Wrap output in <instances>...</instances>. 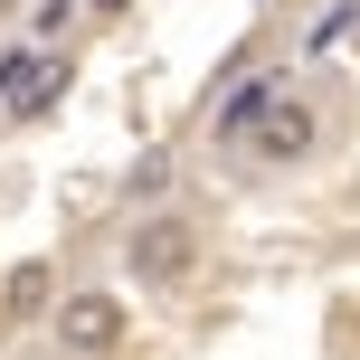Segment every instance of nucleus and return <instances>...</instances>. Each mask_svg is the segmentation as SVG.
<instances>
[{
	"label": "nucleus",
	"mask_w": 360,
	"mask_h": 360,
	"mask_svg": "<svg viewBox=\"0 0 360 360\" xmlns=\"http://www.w3.org/2000/svg\"><path fill=\"white\" fill-rule=\"evenodd\" d=\"M57 95H67V48H0V114L10 124H29V114H48Z\"/></svg>",
	"instance_id": "nucleus-3"
},
{
	"label": "nucleus",
	"mask_w": 360,
	"mask_h": 360,
	"mask_svg": "<svg viewBox=\"0 0 360 360\" xmlns=\"http://www.w3.org/2000/svg\"><path fill=\"white\" fill-rule=\"evenodd\" d=\"M190 266H199V228L180 209H143L124 228V275H133V285H180Z\"/></svg>",
	"instance_id": "nucleus-2"
},
{
	"label": "nucleus",
	"mask_w": 360,
	"mask_h": 360,
	"mask_svg": "<svg viewBox=\"0 0 360 360\" xmlns=\"http://www.w3.org/2000/svg\"><path fill=\"white\" fill-rule=\"evenodd\" d=\"M48 313H57V275L38 266V256L0 275V323H48Z\"/></svg>",
	"instance_id": "nucleus-5"
},
{
	"label": "nucleus",
	"mask_w": 360,
	"mask_h": 360,
	"mask_svg": "<svg viewBox=\"0 0 360 360\" xmlns=\"http://www.w3.org/2000/svg\"><path fill=\"white\" fill-rule=\"evenodd\" d=\"M275 95H285V67H266V76H247V86H237L228 105H218V124H209V133H218V143H247V124H256V114L275 105Z\"/></svg>",
	"instance_id": "nucleus-6"
},
{
	"label": "nucleus",
	"mask_w": 360,
	"mask_h": 360,
	"mask_svg": "<svg viewBox=\"0 0 360 360\" xmlns=\"http://www.w3.org/2000/svg\"><path fill=\"white\" fill-rule=\"evenodd\" d=\"M237 152H256V162H313V152H323V105H313V95H275L247 124Z\"/></svg>",
	"instance_id": "nucleus-4"
},
{
	"label": "nucleus",
	"mask_w": 360,
	"mask_h": 360,
	"mask_svg": "<svg viewBox=\"0 0 360 360\" xmlns=\"http://www.w3.org/2000/svg\"><path fill=\"white\" fill-rule=\"evenodd\" d=\"M171 190V152H143V162H133V199H162Z\"/></svg>",
	"instance_id": "nucleus-8"
},
{
	"label": "nucleus",
	"mask_w": 360,
	"mask_h": 360,
	"mask_svg": "<svg viewBox=\"0 0 360 360\" xmlns=\"http://www.w3.org/2000/svg\"><path fill=\"white\" fill-rule=\"evenodd\" d=\"M76 19H86V0H29V38H38V48H67Z\"/></svg>",
	"instance_id": "nucleus-7"
},
{
	"label": "nucleus",
	"mask_w": 360,
	"mask_h": 360,
	"mask_svg": "<svg viewBox=\"0 0 360 360\" xmlns=\"http://www.w3.org/2000/svg\"><path fill=\"white\" fill-rule=\"evenodd\" d=\"M10 10H29V0H0V19H10Z\"/></svg>",
	"instance_id": "nucleus-10"
},
{
	"label": "nucleus",
	"mask_w": 360,
	"mask_h": 360,
	"mask_svg": "<svg viewBox=\"0 0 360 360\" xmlns=\"http://www.w3.org/2000/svg\"><path fill=\"white\" fill-rule=\"evenodd\" d=\"M57 351H76V360H114L124 351V332H133V304L114 285H76V294H57Z\"/></svg>",
	"instance_id": "nucleus-1"
},
{
	"label": "nucleus",
	"mask_w": 360,
	"mask_h": 360,
	"mask_svg": "<svg viewBox=\"0 0 360 360\" xmlns=\"http://www.w3.org/2000/svg\"><path fill=\"white\" fill-rule=\"evenodd\" d=\"M285 10H304V0H285Z\"/></svg>",
	"instance_id": "nucleus-11"
},
{
	"label": "nucleus",
	"mask_w": 360,
	"mask_h": 360,
	"mask_svg": "<svg viewBox=\"0 0 360 360\" xmlns=\"http://www.w3.org/2000/svg\"><path fill=\"white\" fill-rule=\"evenodd\" d=\"M133 10V0H86V19H124Z\"/></svg>",
	"instance_id": "nucleus-9"
}]
</instances>
